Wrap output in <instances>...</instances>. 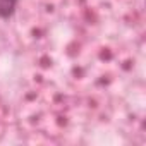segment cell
I'll return each mask as SVG.
<instances>
[{
	"instance_id": "cell-1",
	"label": "cell",
	"mask_w": 146,
	"mask_h": 146,
	"mask_svg": "<svg viewBox=\"0 0 146 146\" xmlns=\"http://www.w3.org/2000/svg\"><path fill=\"white\" fill-rule=\"evenodd\" d=\"M17 0H0V17H11L16 11Z\"/></svg>"
}]
</instances>
